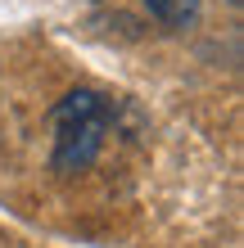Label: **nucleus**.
Masks as SVG:
<instances>
[{
	"mask_svg": "<svg viewBox=\"0 0 244 248\" xmlns=\"http://www.w3.org/2000/svg\"><path fill=\"white\" fill-rule=\"evenodd\" d=\"M54 122V154L50 167L59 176H77L99 158L109 131H113V104L99 91H68L50 113Z\"/></svg>",
	"mask_w": 244,
	"mask_h": 248,
	"instance_id": "nucleus-1",
	"label": "nucleus"
},
{
	"mask_svg": "<svg viewBox=\"0 0 244 248\" xmlns=\"http://www.w3.org/2000/svg\"><path fill=\"white\" fill-rule=\"evenodd\" d=\"M145 9L159 18L163 27H195V18H199V0H145Z\"/></svg>",
	"mask_w": 244,
	"mask_h": 248,
	"instance_id": "nucleus-2",
	"label": "nucleus"
},
{
	"mask_svg": "<svg viewBox=\"0 0 244 248\" xmlns=\"http://www.w3.org/2000/svg\"><path fill=\"white\" fill-rule=\"evenodd\" d=\"M231 5H240V0H231Z\"/></svg>",
	"mask_w": 244,
	"mask_h": 248,
	"instance_id": "nucleus-3",
	"label": "nucleus"
}]
</instances>
